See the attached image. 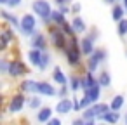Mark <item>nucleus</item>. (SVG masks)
<instances>
[{"mask_svg":"<svg viewBox=\"0 0 127 125\" xmlns=\"http://www.w3.org/2000/svg\"><path fill=\"white\" fill-rule=\"evenodd\" d=\"M66 64L71 68V70H80L84 66V61H85V56L80 49V35H75V37H70V44L68 47L61 52Z\"/></svg>","mask_w":127,"mask_h":125,"instance_id":"obj_1","label":"nucleus"},{"mask_svg":"<svg viewBox=\"0 0 127 125\" xmlns=\"http://www.w3.org/2000/svg\"><path fill=\"white\" fill-rule=\"evenodd\" d=\"M30 11L40 19V23L47 28L52 23V12H54V5L51 4V0H32V4H30Z\"/></svg>","mask_w":127,"mask_h":125,"instance_id":"obj_2","label":"nucleus"},{"mask_svg":"<svg viewBox=\"0 0 127 125\" xmlns=\"http://www.w3.org/2000/svg\"><path fill=\"white\" fill-rule=\"evenodd\" d=\"M45 31H47V35H49V42H51V47H52L54 50L63 52V50L68 47V44H70V37L63 31L61 26H58V25H51V26L45 28Z\"/></svg>","mask_w":127,"mask_h":125,"instance_id":"obj_3","label":"nucleus"},{"mask_svg":"<svg viewBox=\"0 0 127 125\" xmlns=\"http://www.w3.org/2000/svg\"><path fill=\"white\" fill-rule=\"evenodd\" d=\"M38 18L30 11V12H23L21 14V26L18 30V33L23 38H32L37 31H38Z\"/></svg>","mask_w":127,"mask_h":125,"instance_id":"obj_4","label":"nucleus"},{"mask_svg":"<svg viewBox=\"0 0 127 125\" xmlns=\"http://www.w3.org/2000/svg\"><path fill=\"white\" fill-rule=\"evenodd\" d=\"M30 73H32V70L26 61H23L19 56L11 57V66H9V73H7V76L11 80H23V78L30 76Z\"/></svg>","mask_w":127,"mask_h":125,"instance_id":"obj_5","label":"nucleus"},{"mask_svg":"<svg viewBox=\"0 0 127 125\" xmlns=\"http://www.w3.org/2000/svg\"><path fill=\"white\" fill-rule=\"evenodd\" d=\"M26 104H28V96H26L25 92L18 90V92H14V94H11V96H9V99H7V102H5L4 111H5V113H9V115H19V113L25 109V106H26Z\"/></svg>","mask_w":127,"mask_h":125,"instance_id":"obj_6","label":"nucleus"},{"mask_svg":"<svg viewBox=\"0 0 127 125\" xmlns=\"http://www.w3.org/2000/svg\"><path fill=\"white\" fill-rule=\"evenodd\" d=\"M16 31H18L16 28H12L7 23H4V28H2V31H0V52L2 54H7V50L18 44Z\"/></svg>","mask_w":127,"mask_h":125,"instance_id":"obj_7","label":"nucleus"},{"mask_svg":"<svg viewBox=\"0 0 127 125\" xmlns=\"http://www.w3.org/2000/svg\"><path fill=\"white\" fill-rule=\"evenodd\" d=\"M28 44H30V47L40 49V50H49V47H51L49 35H47V31H42V30H38L32 38H28Z\"/></svg>","mask_w":127,"mask_h":125,"instance_id":"obj_8","label":"nucleus"},{"mask_svg":"<svg viewBox=\"0 0 127 125\" xmlns=\"http://www.w3.org/2000/svg\"><path fill=\"white\" fill-rule=\"evenodd\" d=\"M18 90L25 92L26 96H33V94H38V80L26 76V78H23V80H21V82L18 83Z\"/></svg>","mask_w":127,"mask_h":125,"instance_id":"obj_9","label":"nucleus"},{"mask_svg":"<svg viewBox=\"0 0 127 125\" xmlns=\"http://www.w3.org/2000/svg\"><path fill=\"white\" fill-rule=\"evenodd\" d=\"M38 94L42 97H56L58 85L52 80H38Z\"/></svg>","mask_w":127,"mask_h":125,"instance_id":"obj_10","label":"nucleus"},{"mask_svg":"<svg viewBox=\"0 0 127 125\" xmlns=\"http://www.w3.org/2000/svg\"><path fill=\"white\" fill-rule=\"evenodd\" d=\"M0 18H2V21H4V23H7L9 26H12V28H16V30H19V26H21V16L14 14L11 9L2 7V9H0Z\"/></svg>","mask_w":127,"mask_h":125,"instance_id":"obj_11","label":"nucleus"},{"mask_svg":"<svg viewBox=\"0 0 127 125\" xmlns=\"http://www.w3.org/2000/svg\"><path fill=\"white\" fill-rule=\"evenodd\" d=\"M51 80H52L58 87L68 85V83H70V75H66V73L63 71V68L56 64V66H52V70H51Z\"/></svg>","mask_w":127,"mask_h":125,"instance_id":"obj_12","label":"nucleus"},{"mask_svg":"<svg viewBox=\"0 0 127 125\" xmlns=\"http://www.w3.org/2000/svg\"><path fill=\"white\" fill-rule=\"evenodd\" d=\"M54 111H56V115H59V116H64V115L73 113V99H71V97L58 99V102H56V106H54Z\"/></svg>","mask_w":127,"mask_h":125,"instance_id":"obj_13","label":"nucleus"},{"mask_svg":"<svg viewBox=\"0 0 127 125\" xmlns=\"http://www.w3.org/2000/svg\"><path fill=\"white\" fill-rule=\"evenodd\" d=\"M70 21H71V26H73L75 33H77V35H80V37H82V35H85V33L89 31V28H91V26L87 25V21H85L80 14H78V16H71V18H70Z\"/></svg>","mask_w":127,"mask_h":125,"instance_id":"obj_14","label":"nucleus"},{"mask_svg":"<svg viewBox=\"0 0 127 125\" xmlns=\"http://www.w3.org/2000/svg\"><path fill=\"white\" fill-rule=\"evenodd\" d=\"M42 54H44V50L30 47V49L26 50V54H25L26 63H28L32 68H38V64H40V61H42Z\"/></svg>","mask_w":127,"mask_h":125,"instance_id":"obj_15","label":"nucleus"},{"mask_svg":"<svg viewBox=\"0 0 127 125\" xmlns=\"http://www.w3.org/2000/svg\"><path fill=\"white\" fill-rule=\"evenodd\" d=\"M110 18H111V21H115V23H118V21H122L124 18H127V11H125V7H124L122 2H117V4H113V5H110Z\"/></svg>","mask_w":127,"mask_h":125,"instance_id":"obj_16","label":"nucleus"},{"mask_svg":"<svg viewBox=\"0 0 127 125\" xmlns=\"http://www.w3.org/2000/svg\"><path fill=\"white\" fill-rule=\"evenodd\" d=\"M96 47H97V45H96V40H92L87 33L80 37V49H82V52H84L85 57L91 56V54L96 50Z\"/></svg>","mask_w":127,"mask_h":125,"instance_id":"obj_17","label":"nucleus"},{"mask_svg":"<svg viewBox=\"0 0 127 125\" xmlns=\"http://www.w3.org/2000/svg\"><path fill=\"white\" fill-rule=\"evenodd\" d=\"M96 83H97V73H92V71L82 70V92L89 90V89L94 87Z\"/></svg>","mask_w":127,"mask_h":125,"instance_id":"obj_18","label":"nucleus"},{"mask_svg":"<svg viewBox=\"0 0 127 125\" xmlns=\"http://www.w3.org/2000/svg\"><path fill=\"white\" fill-rule=\"evenodd\" d=\"M52 116H54V108L45 106V104H44L38 111H35V120H37L38 123H42V125H45Z\"/></svg>","mask_w":127,"mask_h":125,"instance_id":"obj_19","label":"nucleus"},{"mask_svg":"<svg viewBox=\"0 0 127 125\" xmlns=\"http://www.w3.org/2000/svg\"><path fill=\"white\" fill-rule=\"evenodd\" d=\"M122 118H124V116H122L120 111H113V109H110V111H106L103 116H99L97 122H104V123H108V125H117Z\"/></svg>","mask_w":127,"mask_h":125,"instance_id":"obj_20","label":"nucleus"},{"mask_svg":"<svg viewBox=\"0 0 127 125\" xmlns=\"http://www.w3.org/2000/svg\"><path fill=\"white\" fill-rule=\"evenodd\" d=\"M70 89L73 94L82 92V73H77V70H73V73H70Z\"/></svg>","mask_w":127,"mask_h":125,"instance_id":"obj_21","label":"nucleus"},{"mask_svg":"<svg viewBox=\"0 0 127 125\" xmlns=\"http://www.w3.org/2000/svg\"><path fill=\"white\" fill-rule=\"evenodd\" d=\"M52 61H54V57H52L51 50H44V54H42V61H40V64H38L37 71L45 73L47 70H52V68H51V66H52Z\"/></svg>","mask_w":127,"mask_h":125,"instance_id":"obj_22","label":"nucleus"},{"mask_svg":"<svg viewBox=\"0 0 127 125\" xmlns=\"http://www.w3.org/2000/svg\"><path fill=\"white\" fill-rule=\"evenodd\" d=\"M28 109L30 111H38L42 106H44V97L40 94H33V96H28Z\"/></svg>","mask_w":127,"mask_h":125,"instance_id":"obj_23","label":"nucleus"},{"mask_svg":"<svg viewBox=\"0 0 127 125\" xmlns=\"http://www.w3.org/2000/svg\"><path fill=\"white\" fill-rule=\"evenodd\" d=\"M97 83L103 89H110L111 87V73L108 70H99L97 71Z\"/></svg>","mask_w":127,"mask_h":125,"instance_id":"obj_24","label":"nucleus"},{"mask_svg":"<svg viewBox=\"0 0 127 125\" xmlns=\"http://www.w3.org/2000/svg\"><path fill=\"white\" fill-rule=\"evenodd\" d=\"M84 94H85V96L92 101V104H94V102L101 101V96H103V87H101L99 83H96L94 87H91V89H89V90H85Z\"/></svg>","mask_w":127,"mask_h":125,"instance_id":"obj_25","label":"nucleus"},{"mask_svg":"<svg viewBox=\"0 0 127 125\" xmlns=\"http://www.w3.org/2000/svg\"><path fill=\"white\" fill-rule=\"evenodd\" d=\"M108 102H110V108L113 111H122V108L125 106V96L124 94H115Z\"/></svg>","mask_w":127,"mask_h":125,"instance_id":"obj_26","label":"nucleus"},{"mask_svg":"<svg viewBox=\"0 0 127 125\" xmlns=\"http://www.w3.org/2000/svg\"><path fill=\"white\" fill-rule=\"evenodd\" d=\"M91 56H92L96 61H99L101 64H104V63L108 61V56H110V54H108V49H106V47H103V45H97V47H96V50H94Z\"/></svg>","mask_w":127,"mask_h":125,"instance_id":"obj_27","label":"nucleus"},{"mask_svg":"<svg viewBox=\"0 0 127 125\" xmlns=\"http://www.w3.org/2000/svg\"><path fill=\"white\" fill-rule=\"evenodd\" d=\"M101 63L99 61H96L92 56H87L85 57V61H84V70H87V71H92V73H97L99 70H101Z\"/></svg>","mask_w":127,"mask_h":125,"instance_id":"obj_28","label":"nucleus"},{"mask_svg":"<svg viewBox=\"0 0 127 125\" xmlns=\"http://www.w3.org/2000/svg\"><path fill=\"white\" fill-rule=\"evenodd\" d=\"M92 109H94V113H96V118L99 120V116H103L106 111H110L111 108H110V102H104V101H97V102H94L92 104Z\"/></svg>","mask_w":127,"mask_h":125,"instance_id":"obj_29","label":"nucleus"},{"mask_svg":"<svg viewBox=\"0 0 127 125\" xmlns=\"http://www.w3.org/2000/svg\"><path fill=\"white\" fill-rule=\"evenodd\" d=\"M51 18H52V23H54V25H58V26H63V25L68 21V16H64L59 9H54V12H52V16H51Z\"/></svg>","mask_w":127,"mask_h":125,"instance_id":"obj_30","label":"nucleus"},{"mask_svg":"<svg viewBox=\"0 0 127 125\" xmlns=\"http://www.w3.org/2000/svg\"><path fill=\"white\" fill-rule=\"evenodd\" d=\"M9 66H11V57H9L7 54H4L2 57H0V75L7 76V73H9Z\"/></svg>","mask_w":127,"mask_h":125,"instance_id":"obj_31","label":"nucleus"},{"mask_svg":"<svg viewBox=\"0 0 127 125\" xmlns=\"http://www.w3.org/2000/svg\"><path fill=\"white\" fill-rule=\"evenodd\" d=\"M117 35L120 38H125L127 37V18H124L122 21L117 23Z\"/></svg>","mask_w":127,"mask_h":125,"instance_id":"obj_32","label":"nucleus"},{"mask_svg":"<svg viewBox=\"0 0 127 125\" xmlns=\"http://www.w3.org/2000/svg\"><path fill=\"white\" fill-rule=\"evenodd\" d=\"M70 94H73L71 89H70V85H61V87H58V96L56 97L63 99V97H70Z\"/></svg>","mask_w":127,"mask_h":125,"instance_id":"obj_33","label":"nucleus"},{"mask_svg":"<svg viewBox=\"0 0 127 125\" xmlns=\"http://www.w3.org/2000/svg\"><path fill=\"white\" fill-rule=\"evenodd\" d=\"M80 116H82L85 122H87V120H97V118H96V113H94V109H92V106H91V108H85V109H82Z\"/></svg>","mask_w":127,"mask_h":125,"instance_id":"obj_34","label":"nucleus"},{"mask_svg":"<svg viewBox=\"0 0 127 125\" xmlns=\"http://www.w3.org/2000/svg\"><path fill=\"white\" fill-rule=\"evenodd\" d=\"M87 35H89L92 40H96V42H99V38H101V31L97 30V26H91L89 31H87Z\"/></svg>","mask_w":127,"mask_h":125,"instance_id":"obj_35","label":"nucleus"},{"mask_svg":"<svg viewBox=\"0 0 127 125\" xmlns=\"http://www.w3.org/2000/svg\"><path fill=\"white\" fill-rule=\"evenodd\" d=\"M61 28H63V31H64L68 37H75V35H77V33H75V30H73V26H71V21H70V19H68Z\"/></svg>","mask_w":127,"mask_h":125,"instance_id":"obj_36","label":"nucleus"},{"mask_svg":"<svg viewBox=\"0 0 127 125\" xmlns=\"http://www.w3.org/2000/svg\"><path fill=\"white\" fill-rule=\"evenodd\" d=\"M71 99H73V113H82V106H80V96L71 94Z\"/></svg>","mask_w":127,"mask_h":125,"instance_id":"obj_37","label":"nucleus"},{"mask_svg":"<svg viewBox=\"0 0 127 125\" xmlns=\"http://www.w3.org/2000/svg\"><path fill=\"white\" fill-rule=\"evenodd\" d=\"M78 14H82V4L75 0V2L71 4V16H78ZM71 16H70V18H71Z\"/></svg>","mask_w":127,"mask_h":125,"instance_id":"obj_38","label":"nucleus"},{"mask_svg":"<svg viewBox=\"0 0 127 125\" xmlns=\"http://www.w3.org/2000/svg\"><path fill=\"white\" fill-rule=\"evenodd\" d=\"M23 2H25V0H9V4H7V9L14 11V9L21 7V5H23Z\"/></svg>","mask_w":127,"mask_h":125,"instance_id":"obj_39","label":"nucleus"},{"mask_svg":"<svg viewBox=\"0 0 127 125\" xmlns=\"http://www.w3.org/2000/svg\"><path fill=\"white\" fill-rule=\"evenodd\" d=\"M75 0H54V5L56 7H64V5H71Z\"/></svg>","mask_w":127,"mask_h":125,"instance_id":"obj_40","label":"nucleus"},{"mask_svg":"<svg viewBox=\"0 0 127 125\" xmlns=\"http://www.w3.org/2000/svg\"><path fill=\"white\" fill-rule=\"evenodd\" d=\"M45 125H63V120H61L59 116H52V118H51Z\"/></svg>","mask_w":127,"mask_h":125,"instance_id":"obj_41","label":"nucleus"},{"mask_svg":"<svg viewBox=\"0 0 127 125\" xmlns=\"http://www.w3.org/2000/svg\"><path fill=\"white\" fill-rule=\"evenodd\" d=\"M71 125H85V120L82 116H77V118L71 120Z\"/></svg>","mask_w":127,"mask_h":125,"instance_id":"obj_42","label":"nucleus"},{"mask_svg":"<svg viewBox=\"0 0 127 125\" xmlns=\"http://www.w3.org/2000/svg\"><path fill=\"white\" fill-rule=\"evenodd\" d=\"M103 2H104L106 5H113V4H117V2H122V0H103Z\"/></svg>","mask_w":127,"mask_h":125,"instance_id":"obj_43","label":"nucleus"},{"mask_svg":"<svg viewBox=\"0 0 127 125\" xmlns=\"http://www.w3.org/2000/svg\"><path fill=\"white\" fill-rule=\"evenodd\" d=\"M85 125H97V120H87Z\"/></svg>","mask_w":127,"mask_h":125,"instance_id":"obj_44","label":"nucleus"},{"mask_svg":"<svg viewBox=\"0 0 127 125\" xmlns=\"http://www.w3.org/2000/svg\"><path fill=\"white\" fill-rule=\"evenodd\" d=\"M7 4H9V0H0V5L2 7H7Z\"/></svg>","mask_w":127,"mask_h":125,"instance_id":"obj_45","label":"nucleus"},{"mask_svg":"<svg viewBox=\"0 0 127 125\" xmlns=\"http://www.w3.org/2000/svg\"><path fill=\"white\" fill-rule=\"evenodd\" d=\"M122 122H124V125H127V111H125V115H124V118H122Z\"/></svg>","mask_w":127,"mask_h":125,"instance_id":"obj_46","label":"nucleus"},{"mask_svg":"<svg viewBox=\"0 0 127 125\" xmlns=\"http://www.w3.org/2000/svg\"><path fill=\"white\" fill-rule=\"evenodd\" d=\"M122 4H124V7H125V11H127V0H122Z\"/></svg>","mask_w":127,"mask_h":125,"instance_id":"obj_47","label":"nucleus"},{"mask_svg":"<svg viewBox=\"0 0 127 125\" xmlns=\"http://www.w3.org/2000/svg\"><path fill=\"white\" fill-rule=\"evenodd\" d=\"M97 125H108V123H104V122H97Z\"/></svg>","mask_w":127,"mask_h":125,"instance_id":"obj_48","label":"nucleus"},{"mask_svg":"<svg viewBox=\"0 0 127 125\" xmlns=\"http://www.w3.org/2000/svg\"><path fill=\"white\" fill-rule=\"evenodd\" d=\"M125 57H127V49H125Z\"/></svg>","mask_w":127,"mask_h":125,"instance_id":"obj_49","label":"nucleus"}]
</instances>
